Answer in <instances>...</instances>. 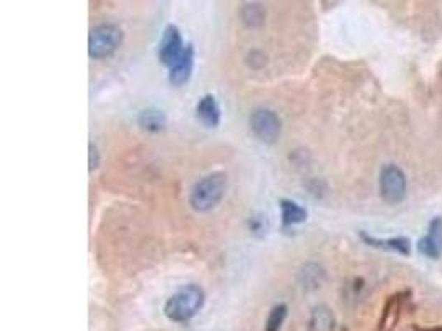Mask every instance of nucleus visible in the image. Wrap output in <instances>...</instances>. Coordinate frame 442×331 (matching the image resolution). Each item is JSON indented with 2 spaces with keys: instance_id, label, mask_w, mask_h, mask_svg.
Listing matches in <instances>:
<instances>
[{
  "instance_id": "1",
  "label": "nucleus",
  "mask_w": 442,
  "mask_h": 331,
  "mask_svg": "<svg viewBox=\"0 0 442 331\" xmlns=\"http://www.w3.org/2000/svg\"><path fill=\"white\" fill-rule=\"evenodd\" d=\"M204 290L196 284L185 285L176 291L165 305L166 316L172 321H188L201 310L204 305Z\"/></svg>"
},
{
  "instance_id": "2",
  "label": "nucleus",
  "mask_w": 442,
  "mask_h": 331,
  "mask_svg": "<svg viewBox=\"0 0 442 331\" xmlns=\"http://www.w3.org/2000/svg\"><path fill=\"white\" fill-rule=\"evenodd\" d=\"M225 189H227V176L224 172H212L194 185L189 196V204L194 210H211L224 197Z\"/></svg>"
},
{
  "instance_id": "3",
  "label": "nucleus",
  "mask_w": 442,
  "mask_h": 331,
  "mask_svg": "<svg viewBox=\"0 0 442 331\" xmlns=\"http://www.w3.org/2000/svg\"><path fill=\"white\" fill-rule=\"evenodd\" d=\"M123 32L118 25L103 24L91 30L88 38V53L91 59L100 60L109 56L116 48L121 45Z\"/></svg>"
},
{
  "instance_id": "4",
  "label": "nucleus",
  "mask_w": 442,
  "mask_h": 331,
  "mask_svg": "<svg viewBox=\"0 0 442 331\" xmlns=\"http://www.w3.org/2000/svg\"><path fill=\"white\" fill-rule=\"evenodd\" d=\"M408 191V180L401 167L395 164H388L381 169L379 174V192L388 204H399L406 197Z\"/></svg>"
},
{
  "instance_id": "5",
  "label": "nucleus",
  "mask_w": 442,
  "mask_h": 331,
  "mask_svg": "<svg viewBox=\"0 0 442 331\" xmlns=\"http://www.w3.org/2000/svg\"><path fill=\"white\" fill-rule=\"evenodd\" d=\"M250 130L264 143H273L280 136L282 121L275 111L268 108H257L249 118Z\"/></svg>"
},
{
  "instance_id": "6",
  "label": "nucleus",
  "mask_w": 442,
  "mask_h": 331,
  "mask_svg": "<svg viewBox=\"0 0 442 331\" xmlns=\"http://www.w3.org/2000/svg\"><path fill=\"white\" fill-rule=\"evenodd\" d=\"M185 50L184 43H183V37H181L178 26L174 25H167L165 33H162L161 43H159V50H158V56L161 60L162 65L171 66L176 63L181 59Z\"/></svg>"
},
{
  "instance_id": "7",
  "label": "nucleus",
  "mask_w": 442,
  "mask_h": 331,
  "mask_svg": "<svg viewBox=\"0 0 442 331\" xmlns=\"http://www.w3.org/2000/svg\"><path fill=\"white\" fill-rule=\"evenodd\" d=\"M418 249L429 259L439 257L442 249V220L439 217H436L429 224V233L419 240Z\"/></svg>"
},
{
  "instance_id": "8",
  "label": "nucleus",
  "mask_w": 442,
  "mask_h": 331,
  "mask_svg": "<svg viewBox=\"0 0 442 331\" xmlns=\"http://www.w3.org/2000/svg\"><path fill=\"white\" fill-rule=\"evenodd\" d=\"M192 68H194V47L185 45V50L183 55H181V59L169 68V82L176 86L184 85V83L191 78Z\"/></svg>"
},
{
  "instance_id": "9",
  "label": "nucleus",
  "mask_w": 442,
  "mask_h": 331,
  "mask_svg": "<svg viewBox=\"0 0 442 331\" xmlns=\"http://www.w3.org/2000/svg\"><path fill=\"white\" fill-rule=\"evenodd\" d=\"M197 119L207 128H215L220 123V108L215 96L206 95L199 100L196 106Z\"/></svg>"
},
{
  "instance_id": "10",
  "label": "nucleus",
  "mask_w": 442,
  "mask_h": 331,
  "mask_svg": "<svg viewBox=\"0 0 442 331\" xmlns=\"http://www.w3.org/2000/svg\"><path fill=\"white\" fill-rule=\"evenodd\" d=\"M280 210H282V222H284V225H287V227L305 222L308 215L307 209H303V207L297 204V202L289 201V199H282Z\"/></svg>"
},
{
  "instance_id": "11",
  "label": "nucleus",
  "mask_w": 442,
  "mask_h": 331,
  "mask_svg": "<svg viewBox=\"0 0 442 331\" xmlns=\"http://www.w3.org/2000/svg\"><path fill=\"white\" fill-rule=\"evenodd\" d=\"M138 123H139V126L146 131L159 132L166 128L167 119H166L165 113L159 111V109L151 108V109H144V111L139 113Z\"/></svg>"
},
{
  "instance_id": "12",
  "label": "nucleus",
  "mask_w": 442,
  "mask_h": 331,
  "mask_svg": "<svg viewBox=\"0 0 442 331\" xmlns=\"http://www.w3.org/2000/svg\"><path fill=\"white\" fill-rule=\"evenodd\" d=\"M310 331H333L335 330V316L328 307L320 305L312 311L310 316Z\"/></svg>"
},
{
  "instance_id": "13",
  "label": "nucleus",
  "mask_w": 442,
  "mask_h": 331,
  "mask_svg": "<svg viewBox=\"0 0 442 331\" xmlns=\"http://www.w3.org/2000/svg\"><path fill=\"white\" fill-rule=\"evenodd\" d=\"M361 237H363L365 240L368 242V244L374 245V247H381V245L388 247V249L401 252L403 255H409V252H411V244L406 237H395V238H390V240H386V242H381V240H378V238L368 237L366 233H361Z\"/></svg>"
},
{
  "instance_id": "14",
  "label": "nucleus",
  "mask_w": 442,
  "mask_h": 331,
  "mask_svg": "<svg viewBox=\"0 0 442 331\" xmlns=\"http://www.w3.org/2000/svg\"><path fill=\"white\" fill-rule=\"evenodd\" d=\"M241 19L247 26H259L264 24L265 12L259 3H245L241 8Z\"/></svg>"
},
{
  "instance_id": "15",
  "label": "nucleus",
  "mask_w": 442,
  "mask_h": 331,
  "mask_svg": "<svg viewBox=\"0 0 442 331\" xmlns=\"http://www.w3.org/2000/svg\"><path fill=\"white\" fill-rule=\"evenodd\" d=\"M300 277H302V284L303 286H312V288H317V286L321 285V282H323L325 278V272L321 270L318 265H307V267L303 268L302 273H300Z\"/></svg>"
},
{
  "instance_id": "16",
  "label": "nucleus",
  "mask_w": 442,
  "mask_h": 331,
  "mask_svg": "<svg viewBox=\"0 0 442 331\" xmlns=\"http://www.w3.org/2000/svg\"><path fill=\"white\" fill-rule=\"evenodd\" d=\"M287 305L278 303L270 310V315L267 318V323H265V331H278L284 325L287 318Z\"/></svg>"
},
{
  "instance_id": "17",
  "label": "nucleus",
  "mask_w": 442,
  "mask_h": 331,
  "mask_svg": "<svg viewBox=\"0 0 442 331\" xmlns=\"http://www.w3.org/2000/svg\"><path fill=\"white\" fill-rule=\"evenodd\" d=\"M267 217L265 215H255V217L250 219V231L254 233H264L267 231L265 224H267Z\"/></svg>"
},
{
  "instance_id": "18",
  "label": "nucleus",
  "mask_w": 442,
  "mask_h": 331,
  "mask_svg": "<svg viewBox=\"0 0 442 331\" xmlns=\"http://www.w3.org/2000/svg\"><path fill=\"white\" fill-rule=\"evenodd\" d=\"M100 164V151L96 148V144L90 143V169H96Z\"/></svg>"
}]
</instances>
